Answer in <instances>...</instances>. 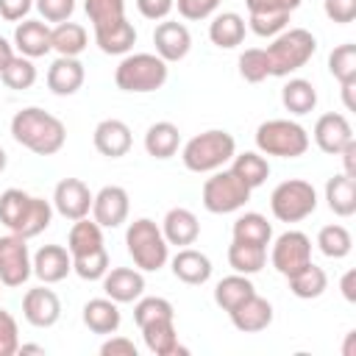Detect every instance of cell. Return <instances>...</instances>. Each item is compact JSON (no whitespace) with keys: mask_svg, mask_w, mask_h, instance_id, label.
<instances>
[{"mask_svg":"<svg viewBox=\"0 0 356 356\" xmlns=\"http://www.w3.org/2000/svg\"><path fill=\"white\" fill-rule=\"evenodd\" d=\"M161 234L167 239V245H178V248H186V245H195L197 236H200V222L195 217V211L184 209V206H175L164 214L161 220Z\"/></svg>","mask_w":356,"mask_h":356,"instance_id":"23","label":"cell"},{"mask_svg":"<svg viewBox=\"0 0 356 356\" xmlns=\"http://www.w3.org/2000/svg\"><path fill=\"white\" fill-rule=\"evenodd\" d=\"M83 11L92 22V28H106L120 19H125V0H83Z\"/></svg>","mask_w":356,"mask_h":356,"instance_id":"41","label":"cell"},{"mask_svg":"<svg viewBox=\"0 0 356 356\" xmlns=\"http://www.w3.org/2000/svg\"><path fill=\"white\" fill-rule=\"evenodd\" d=\"M19 348V328L11 312L0 309V356H14Z\"/></svg>","mask_w":356,"mask_h":356,"instance_id":"48","label":"cell"},{"mask_svg":"<svg viewBox=\"0 0 356 356\" xmlns=\"http://www.w3.org/2000/svg\"><path fill=\"white\" fill-rule=\"evenodd\" d=\"M281 103H284V108L289 114L303 117V114L314 111V106H317V89L306 78H289L284 83V89H281Z\"/></svg>","mask_w":356,"mask_h":356,"instance_id":"31","label":"cell"},{"mask_svg":"<svg viewBox=\"0 0 356 356\" xmlns=\"http://www.w3.org/2000/svg\"><path fill=\"white\" fill-rule=\"evenodd\" d=\"M11 136L17 145L36 156H56L67 142V128L50 111L28 106L11 117Z\"/></svg>","mask_w":356,"mask_h":356,"instance_id":"1","label":"cell"},{"mask_svg":"<svg viewBox=\"0 0 356 356\" xmlns=\"http://www.w3.org/2000/svg\"><path fill=\"white\" fill-rule=\"evenodd\" d=\"M11 58H14V47L0 36V72H3V67H6Z\"/></svg>","mask_w":356,"mask_h":356,"instance_id":"58","label":"cell"},{"mask_svg":"<svg viewBox=\"0 0 356 356\" xmlns=\"http://www.w3.org/2000/svg\"><path fill=\"white\" fill-rule=\"evenodd\" d=\"M228 317H231V323H234L236 331H242V334H259V331H264L273 323V303L267 298H261V295L253 292L239 306H234L228 312Z\"/></svg>","mask_w":356,"mask_h":356,"instance_id":"19","label":"cell"},{"mask_svg":"<svg viewBox=\"0 0 356 356\" xmlns=\"http://www.w3.org/2000/svg\"><path fill=\"white\" fill-rule=\"evenodd\" d=\"M72 270L83 281H100L106 275V270H108V253H106V248H100L95 253L72 256Z\"/></svg>","mask_w":356,"mask_h":356,"instance_id":"44","label":"cell"},{"mask_svg":"<svg viewBox=\"0 0 356 356\" xmlns=\"http://www.w3.org/2000/svg\"><path fill=\"white\" fill-rule=\"evenodd\" d=\"M50 42H53V50L58 56L78 58L86 50V44H89V33H86L83 25L67 19V22H58L56 28H50Z\"/></svg>","mask_w":356,"mask_h":356,"instance_id":"33","label":"cell"},{"mask_svg":"<svg viewBox=\"0 0 356 356\" xmlns=\"http://www.w3.org/2000/svg\"><path fill=\"white\" fill-rule=\"evenodd\" d=\"M339 86H342V100H345V108H348V111H353V108H356V100H353L356 81H345V83H339Z\"/></svg>","mask_w":356,"mask_h":356,"instance_id":"57","label":"cell"},{"mask_svg":"<svg viewBox=\"0 0 356 356\" xmlns=\"http://www.w3.org/2000/svg\"><path fill=\"white\" fill-rule=\"evenodd\" d=\"M92 142H95V150H97L100 156L120 159V156H125V153L131 150L134 136H131V128H128L122 120L108 117V120H100V122L95 125Z\"/></svg>","mask_w":356,"mask_h":356,"instance_id":"20","label":"cell"},{"mask_svg":"<svg viewBox=\"0 0 356 356\" xmlns=\"http://www.w3.org/2000/svg\"><path fill=\"white\" fill-rule=\"evenodd\" d=\"M256 147L264 156L298 159L309 150V134L295 120H264L256 128Z\"/></svg>","mask_w":356,"mask_h":356,"instance_id":"7","label":"cell"},{"mask_svg":"<svg viewBox=\"0 0 356 356\" xmlns=\"http://www.w3.org/2000/svg\"><path fill=\"white\" fill-rule=\"evenodd\" d=\"M339 289H342V298L348 303H356V270H348L339 281Z\"/></svg>","mask_w":356,"mask_h":356,"instance_id":"56","label":"cell"},{"mask_svg":"<svg viewBox=\"0 0 356 356\" xmlns=\"http://www.w3.org/2000/svg\"><path fill=\"white\" fill-rule=\"evenodd\" d=\"M33 273L28 239L19 234L0 236V284L3 286H22Z\"/></svg>","mask_w":356,"mask_h":356,"instance_id":"10","label":"cell"},{"mask_svg":"<svg viewBox=\"0 0 356 356\" xmlns=\"http://www.w3.org/2000/svg\"><path fill=\"white\" fill-rule=\"evenodd\" d=\"M353 339H356V331H350V334H348V342H345V348H342V353H345V356H353Z\"/></svg>","mask_w":356,"mask_h":356,"instance_id":"60","label":"cell"},{"mask_svg":"<svg viewBox=\"0 0 356 356\" xmlns=\"http://www.w3.org/2000/svg\"><path fill=\"white\" fill-rule=\"evenodd\" d=\"M6 164H8V153H6L3 147H0V172L6 170Z\"/></svg>","mask_w":356,"mask_h":356,"instance_id":"61","label":"cell"},{"mask_svg":"<svg viewBox=\"0 0 356 356\" xmlns=\"http://www.w3.org/2000/svg\"><path fill=\"white\" fill-rule=\"evenodd\" d=\"M175 6H178V14L184 19L200 22V19H209L217 11L220 0H175Z\"/></svg>","mask_w":356,"mask_h":356,"instance_id":"49","label":"cell"},{"mask_svg":"<svg viewBox=\"0 0 356 356\" xmlns=\"http://www.w3.org/2000/svg\"><path fill=\"white\" fill-rule=\"evenodd\" d=\"M231 161H234V164H231V172H234L242 184H248L250 189L261 186V184L267 181V175H270V164H267V159H264L261 153H256V150L234 153Z\"/></svg>","mask_w":356,"mask_h":356,"instance_id":"36","label":"cell"},{"mask_svg":"<svg viewBox=\"0 0 356 356\" xmlns=\"http://www.w3.org/2000/svg\"><path fill=\"white\" fill-rule=\"evenodd\" d=\"M153 44H156V56L164 58L167 64H172V61L186 58V53L192 50V33L184 22L164 19L153 31Z\"/></svg>","mask_w":356,"mask_h":356,"instance_id":"15","label":"cell"},{"mask_svg":"<svg viewBox=\"0 0 356 356\" xmlns=\"http://www.w3.org/2000/svg\"><path fill=\"white\" fill-rule=\"evenodd\" d=\"M312 134H314V145L328 156H339V150L353 139V128H350L348 117L339 111H328V114L317 117Z\"/></svg>","mask_w":356,"mask_h":356,"instance_id":"16","label":"cell"},{"mask_svg":"<svg viewBox=\"0 0 356 356\" xmlns=\"http://www.w3.org/2000/svg\"><path fill=\"white\" fill-rule=\"evenodd\" d=\"M228 264L234 267V273L242 275H256L264 264H267V248L261 245H250V242H231L228 245Z\"/></svg>","mask_w":356,"mask_h":356,"instance_id":"38","label":"cell"},{"mask_svg":"<svg viewBox=\"0 0 356 356\" xmlns=\"http://www.w3.org/2000/svg\"><path fill=\"white\" fill-rule=\"evenodd\" d=\"M128 209H131V197L122 186L111 184L103 186L95 197H92V220L100 228H120L128 220Z\"/></svg>","mask_w":356,"mask_h":356,"instance_id":"13","label":"cell"},{"mask_svg":"<svg viewBox=\"0 0 356 356\" xmlns=\"http://www.w3.org/2000/svg\"><path fill=\"white\" fill-rule=\"evenodd\" d=\"M120 303H114L111 298H92L83 303V325L92 331V334H103V337H111L117 334L120 323H122V314L117 309Z\"/></svg>","mask_w":356,"mask_h":356,"instance_id":"25","label":"cell"},{"mask_svg":"<svg viewBox=\"0 0 356 356\" xmlns=\"http://www.w3.org/2000/svg\"><path fill=\"white\" fill-rule=\"evenodd\" d=\"M31 264H33V275L42 284H58L72 273V256L64 245H42L33 253Z\"/></svg>","mask_w":356,"mask_h":356,"instance_id":"17","label":"cell"},{"mask_svg":"<svg viewBox=\"0 0 356 356\" xmlns=\"http://www.w3.org/2000/svg\"><path fill=\"white\" fill-rule=\"evenodd\" d=\"M14 47L19 50V56L25 58H42L53 50V42H50V25L42 22V19H22L17 28H14Z\"/></svg>","mask_w":356,"mask_h":356,"instance_id":"21","label":"cell"},{"mask_svg":"<svg viewBox=\"0 0 356 356\" xmlns=\"http://www.w3.org/2000/svg\"><path fill=\"white\" fill-rule=\"evenodd\" d=\"M106 248L103 245V228L95 222V220H75L72 228H70V236H67V250L70 256H83V253H95Z\"/></svg>","mask_w":356,"mask_h":356,"instance_id":"35","label":"cell"},{"mask_svg":"<svg viewBox=\"0 0 356 356\" xmlns=\"http://www.w3.org/2000/svg\"><path fill=\"white\" fill-rule=\"evenodd\" d=\"M170 267H172V275L178 278V281H184V284H189V286H200V284H206L209 278H211V259L206 256V253H200V250H195V248H181L175 256H172V261H170Z\"/></svg>","mask_w":356,"mask_h":356,"instance_id":"24","label":"cell"},{"mask_svg":"<svg viewBox=\"0 0 356 356\" xmlns=\"http://www.w3.org/2000/svg\"><path fill=\"white\" fill-rule=\"evenodd\" d=\"M136 8L145 19H164L175 8V0H136Z\"/></svg>","mask_w":356,"mask_h":356,"instance_id":"52","label":"cell"},{"mask_svg":"<svg viewBox=\"0 0 356 356\" xmlns=\"http://www.w3.org/2000/svg\"><path fill=\"white\" fill-rule=\"evenodd\" d=\"M22 317L33 328H50L61 317V300L47 286H33L22 295Z\"/></svg>","mask_w":356,"mask_h":356,"instance_id":"14","label":"cell"},{"mask_svg":"<svg viewBox=\"0 0 356 356\" xmlns=\"http://www.w3.org/2000/svg\"><path fill=\"white\" fill-rule=\"evenodd\" d=\"M159 317H175V309L167 298H139L136 306H134V323L142 328L145 323L150 320H159Z\"/></svg>","mask_w":356,"mask_h":356,"instance_id":"45","label":"cell"},{"mask_svg":"<svg viewBox=\"0 0 356 356\" xmlns=\"http://www.w3.org/2000/svg\"><path fill=\"white\" fill-rule=\"evenodd\" d=\"M286 22H289V17H284V14H248L250 31L256 36H267V39H273L275 33H281L286 28Z\"/></svg>","mask_w":356,"mask_h":356,"instance_id":"46","label":"cell"},{"mask_svg":"<svg viewBox=\"0 0 356 356\" xmlns=\"http://www.w3.org/2000/svg\"><path fill=\"white\" fill-rule=\"evenodd\" d=\"M253 292H256L253 281L248 275H242V273H234V275H225L222 281H217V286H214V303L222 312H231L234 306H239Z\"/></svg>","mask_w":356,"mask_h":356,"instance_id":"37","label":"cell"},{"mask_svg":"<svg viewBox=\"0 0 356 356\" xmlns=\"http://www.w3.org/2000/svg\"><path fill=\"white\" fill-rule=\"evenodd\" d=\"M53 220V203L36 195H28L25 189H6L0 195V222L25 239L39 236Z\"/></svg>","mask_w":356,"mask_h":356,"instance_id":"2","label":"cell"},{"mask_svg":"<svg viewBox=\"0 0 356 356\" xmlns=\"http://www.w3.org/2000/svg\"><path fill=\"white\" fill-rule=\"evenodd\" d=\"M95 42L106 56H125L131 53V47L136 44V28L128 19H120L114 25L97 28L95 31Z\"/></svg>","mask_w":356,"mask_h":356,"instance_id":"27","label":"cell"},{"mask_svg":"<svg viewBox=\"0 0 356 356\" xmlns=\"http://www.w3.org/2000/svg\"><path fill=\"white\" fill-rule=\"evenodd\" d=\"M167 75H170V67L156 53H125V58L114 70V83L122 92L145 95V92L161 89L167 83Z\"/></svg>","mask_w":356,"mask_h":356,"instance_id":"5","label":"cell"},{"mask_svg":"<svg viewBox=\"0 0 356 356\" xmlns=\"http://www.w3.org/2000/svg\"><path fill=\"white\" fill-rule=\"evenodd\" d=\"M178 145H181V131H178V125H172L167 120H159V122H153L145 131V150L153 159H170V156H175L178 153Z\"/></svg>","mask_w":356,"mask_h":356,"instance_id":"30","label":"cell"},{"mask_svg":"<svg viewBox=\"0 0 356 356\" xmlns=\"http://www.w3.org/2000/svg\"><path fill=\"white\" fill-rule=\"evenodd\" d=\"M17 353H44V348L42 345H19Z\"/></svg>","mask_w":356,"mask_h":356,"instance_id":"59","label":"cell"},{"mask_svg":"<svg viewBox=\"0 0 356 356\" xmlns=\"http://www.w3.org/2000/svg\"><path fill=\"white\" fill-rule=\"evenodd\" d=\"M317 248L323 256L328 259H345L350 250H353V236L345 225L339 222H331V225H323L320 234H317Z\"/></svg>","mask_w":356,"mask_h":356,"instance_id":"39","label":"cell"},{"mask_svg":"<svg viewBox=\"0 0 356 356\" xmlns=\"http://www.w3.org/2000/svg\"><path fill=\"white\" fill-rule=\"evenodd\" d=\"M289 292L300 300H312V298H320L325 289H328V275L323 267H317L314 261H309L306 267H300L298 273H292L289 278Z\"/></svg>","mask_w":356,"mask_h":356,"instance_id":"32","label":"cell"},{"mask_svg":"<svg viewBox=\"0 0 356 356\" xmlns=\"http://www.w3.org/2000/svg\"><path fill=\"white\" fill-rule=\"evenodd\" d=\"M264 53L270 61V75L286 78L312 61V56L317 53V39L306 28H284L281 33L273 36Z\"/></svg>","mask_w":356,"mask_h":356,"instance_id":"3","label":"cell"},{"mask_svg":"<svg viewBox=\"0 0 356 356\" xmlns=\"http://www.w3.org/2000/svg\"><path fill=\"white\" fill-rule=\"evenodd\" d=\"M100 353L103 356H136V345L128 337H111L100 345Z\"/></svg>","mask_w":356,"mask_h":356,"instance_id":"54","label":"cell"},{"mask_svg":"<svg viewBox=\"0 0 356 356\" xmlns=\"http://www.w3.org/2000/svg\"><path fill=\"white\" fill-rule=\"evenodd\" d=\"M239 75L248 83H261L264 78H270V61H267L264 47H248L239 56Z\"/></svg>","mask_w":356,"mask_h":356,"instance_id":"43","label":"cell"},{"mask_svg":"<svg viewBox=\"0 0 356 356\" xmlns=\"http://www.w3.org/2000/svg\"><path fill=\"white\" fill-rule=\"evenodd\" d=\"M100 281H103L106 298H111L114 303H134L145 292V275H142V270H134V267L106 270V275Z\"/></svg>","mask_w":356,"mask_h":356,"instance_id":"18","label":"cell"},{"mask_svg":"<svg viewBox=\"0 0 356 356\" xmlns=\"http://www.w3.org/2000/svg\"><path fill=\"white\" fill-rule=\"evenodd\" d=\"M339 156H342V164H345V175L356 178V139H350V142L339 150Z\"/></svg>","mask_w":356,"mask_h":356,"instance_id":"55","label":"cell"},{"mask_svg":"<svg viewBox=\"0 0 356 356\" xmlns=\"http://www.w3.org/2000/svg\"><path fill=\"white\" fill-rule=\"evenodd\" d=\"M317 209V189L303 178L281 181L270 195V211L281 222H300Z\"/></svg>","mask_w":356,"mask_h":356,"instance_id":"8","label":"cell"},{"mask_svg":"<svg viewBox=\"0 0 356 356\" xmlns=\"http://www.w3.org/2000/svg\"><path fill=\"white\" fill-rule=\"evenodd\" d=\"M92 192L81 178H61L53 189V209L64 220H81L92 211Z\"/></svg>","mask_w":356,"mask_h":356,"instance_id":"12","label":"cell"},{"mask_svg":"<svg viewBox=\"0 0 356 356\" xmlns=\"http://www.w3.org/2000/svg\"><path fill=\"white\" fill-rule=\"evenodd\" d=\"M128 256L134 259L136 270L142 273H159L170 259V245L161 234V228L150 217H139L125 231Z\"/></svg>","mask_w":356,"mask_h":356,"instance_id":"6","label":"cell"},{"mask_svg":"<svg viewBox=\"0 0 356 356\" xmlns=\"http://www.w3.org/2000/svg\"><path fill=\"white\" fill-rule=\"evenodd\" d=\"M209 39L220 50H234L245 39V19L236 11H222L209 22Z\"/></svg>","mask_w":356,"mask_h":356,"instance_id":"29","label":"cell"},{"mask_svg":"<svg viewBox=\"0 0 356 356\" xmlns=\"http://www.w3.org/2000/svg\"><path fill=\"white\" fill-rule=\"evenodd\" d=\"M270 261L284 278H289L292 273H298L300 267H306L312 261V239L303 231H284L273 242Z\"/></svg>","mask_w":356,"mask_h":356,"instance_id":"11","label":"cell"},{"mask_svg":"<svg viewBox=\"0 0 356 356\" xmlns=\"http://www.w3.org/2000/svg\"><path fill=\"white\" fill-rule=\"evenodd\" d=\"M31 8H33V0H0V17L6 22H22Z\"/></svg>","mask_w":356,"mask_h":356,"instance_id":"53","label":"cell"},{"mask_svg":"<svg viewBox=\"0 0 356 356\" xmlns=\"http://www.w3.org/2000/svg\"><path fill=\"white\" fill-rule=\"evenodd\" d=\"M328 72H331L339 83L356 81V44H353V42L337 44V47L328 53Z\"/></svg>","mask_w":356,"mask_h":356,"instance_id":"42","label":"cell"},{"mask_svg":"<svg viewBox=\"0 0 356 356\" xmlns=\"http://www.w3.org/2000/svg\"><path fill=\"white\" fill-rule=\"evenodd\" d=\"M231 234H234L236 242H250V245L267 248L270 239H273V225L267 222L264 214H259V211H245V214H239V217L234 220Z\"/></svg>","mask_w":356,"mask_h":356,"instance_id":"34","label":"cell"},{"mask_svg":"<svg viewBox=\"0 0 356 356\" xmlns=\"http://www.w3.org/2000/svg\"><path fill=\"white\" fill-rule=\"evenodd\" d=\"M83 78H86V70L78 58L58 56L47 70V89L58 97H67V95H75L83 86Z\"/></svg>","mask_w":356,"mask_h":356,"instance_id":"22","label":"cell"},{"mask_svg":"<svg viewBox=\"0 0 356 356\" xmlns=\"http://www.w3.org/2000/svg\"><path fill=\"white\" fill-rule=\"evenodd\" d=\"M325 203L337 217H350L356 211V178L339 172L325 181Z\"/></svg>","mask_w":356,"mask_h":356,"instance_id":"28","label":"cell"},{"mask_svg":"<svg viewBox=\"0 0 356 356\" xmlns=\"http://www.w3.org/2000/svg\"><path fill=\"white\" fill-rule=\"evenodd\" d=\"M44 22H67L75 11V0H33Z\"/></svg>","mask_w":356,"mask_h":356,"instance_id":"47","label":"cell"},{"mask_svg":"<svg viewBox=\"0 0 356 356\" xmlns=\"http://www.w3.org/2000/svg\"><path fill=\"white\" fill-rule=\"evenodd\" d=\"M250 192L253 189L242 184L231 170L220 167L203 184V206L211 214H231V211H239L250 200Z\"/></svg>","mask_w":356,"mask_h":356,"instance_id":"9","label":"cell"},{"mask_svg":"<svg viewBox=\"0 0 356 356\" xmlns=\"http://www.w3.org/2000/svg\"><path fill=\"white\" fill-rule=\"evenodd\" d=\"M0 81L14 89V92H22V89H31L36 83V67H33V58H25V56H14L3 72H0Z\"/></svg>","mask_w":356,"mask_h":356,"instance_id":"40","label":"cell"},{"mask_svg":"<svg viewBox=\"0 0 356 356\" xmlns=\"http://www.w3.org/2000/svg\"><path fill=\"white\" fill-rule=\"evenodd\" d=\"M245 6H248V14H284V17H289L300 6V0H245Z\"/></svg>","mask_w":356,"mask_h":356,"instance_id":"50","label":"cell"},{"mask_svg":"<svg viewBox=\"0 0 356 356\" xmlns=\"http://www.w3.org/2000/svg\"><path fill=\"white\" fill-rule=\"evenodd\" d=\"M142 339L145 348L156 356H175V353H186V348L178 345V334H175V317H159L142 325Z\"/></svg>","mask_w":356,"mask_h":356,"instance_id":"26","label":"cell"},{"mask_svg":"<svg viewBox=\"0 0 356 356\" xmlns=\"http://www.w3.org/2000/svg\"><path fill=\"white\" fill-rule=\"evenodd\" d=\"M323 11L331 22L348 25L356 19V0H323Z\"/></svg>","mask_w":356,"mask_h":356,"instance_id":"51","label":"cell"},{"mask_svg":"<svg viewBox=\"0 0 356 356\" xmlns=\"http://www.w3.org/2000/svg\"><path fill=\"white\" fill-rule=\"evenodd\" d=\"M234 153H236V139L222 128H211V131L192 136L184 145L181 159L189 172H214L222 164H228Z\"/></svg>","mask_w":356,"mask_h":356,"instance_id":"4","label":"cell"}]
</instances>
